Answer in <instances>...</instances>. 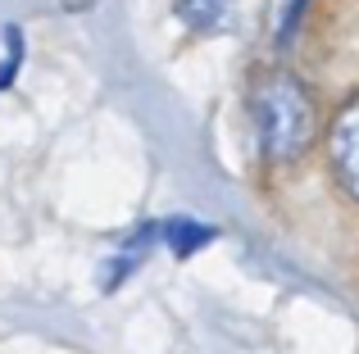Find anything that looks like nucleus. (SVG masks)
Returning a JSON list of instances; mask_svg holds the SVG:
<instances>
[{"label": "nucleus", "instance_id": "4", "mask_svg": "<svg viewBox=\"0 0 359 354\" xmlns=\"http://www.w3.org/2000/svg\"><path fill=\"white\" fill-rule=\"evenodd\" d=\"M214 241V232L205 227V222H196V218H164V246L173 250L177 259H191L201 246H210Z\"/></svg>", "mask_w": 359, "mask_h": 354}, {"label": "nucleus", "instance_id": "2", "mask_svg": "<svg viewBox=\"0 0 359 354\" xmlns=\"http://www.w3.org/2000/svg\"><path fill=\"white\" fill-rule=\"evenodd\" d=\"M332 169L341 177V186L359 200V96L332 123Z\"/></svg>", "mask_w": 359, "mask_h": 354}, {"label": "nucleus", "instance_id": "6", "mask_svg": "<svg viewBox=\"0 0 359 354\" xmlns=\"http://www.w3.org/2000/svg\"><path fill=\"white\" fill-rule=\"evenodd\" d=\"M5 41H9V59L0 64V91L9 87V82H14V73H18V64H23V32H18L14 23L5 27Z\"/></svg>", "mask_w": 359, "mask_h": 354}, {"label": "nucleus", "instance_id": "3", "mask_svg": "<svg viewBox=\"0 0 359 354\" xmlns=\"http://www.w3.org/2000/svg\"><path fill=\"white\" fill-rule=\"evenodd\" d=\"M155 236H164V222H146V227H137V232H132V236H128V246H123L118 255L109 259V268H105V277H100V286H118L123 277H128L132 268L141 264V255H146V246H150Z\"/></svg>", "mask_w": 359, "mask_h": 354}, {"label": "nucleus", "instance_id": "5", "mask_svg": "<svg viewBox=\"0 0 359 354\" xmlns=\"http://www.w3.org/2000/svg\"><path fill=\"white\" fill-rule=\"evenodd\" d=\"M232 14V0H182L177 5V18H182L191 32H214V27H223Z\"/></svg>", "mask_w": 359, "mask_h": 354}, {"label": "nucleus", "instance_id": "1", "mask_svg": "<svg viewBox=\"0 0 359 354\" xmlns=\"http://www.w3.org/2000/svg\"><path fill=\"white\" fill-rule=\"evenodd\" d=\"M255 132L269 160H296L318 132V105L309 87L291 73H269L255 82Z\"/></svg>", "mask_w": 359, "mask_h": 354}]
</instances>
